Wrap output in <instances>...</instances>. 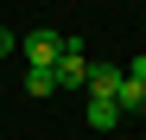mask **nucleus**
<instances>
[{
    "mask_svg": "<svg viewBox=\"0 0 146 140\" xmlns=\"http://www.w3.org/2000/svg\"><path fill=\"white\" fill-rule=\"evenodd\" d=\"M19 45H26V70H51L64 57V32L57 26H38V32H26Z\"/></svg>",
    "mask_w": 146,
    "mask_h": 140,
    "instance_id": "obj_1",
    "label": "nucleus"
},
{
    "mask_svg": "<svg viewBox=\"0 0 146 140\" xmlns=\"http://www.w3.org/2000/svg\"><path fill=\"white\" fill-rule=\"evenodd\" d=\"M121 83H127V70H121V64H89V83H83V89L114 102V96H121Z\"/></svg>",
    "mask_w": 146,
    "mask_h": 140,
    "instance_id": "obj_3",
    "label": "nucleus"
},
{
    "mask_svg": "<svg viewBox=\"0 0 146 140\" xmlns=\"http://www.w3.org/2000/svg\"><path fill=\"white\" fill-rule=\"evenodd\" d=\"M51 89H57L51 70H26V96H51Z\"/></svg>",
    "mask_w": 146,
    "mask_h": 140,
    "instance_id": "obj_5",
    "label": "nucleus"
},
{
    "mask_svg": "<svg viewBox=\"0 0 146 140\" xmlns=\"http://www.w3.org/2000/svg\"><path fill=\"white\" fill-rule=\"evenodd\" d=\"M127 83H140V89H146V57H133V64H127Z\"/></svg>",
    "mask_w": 146,
    "mask_h": 140,
    "instance_id": "obj_6",
    "label": "nucleus"
},
{
    "mask_svg": "<svg viewBox=\"0 0 146 140\" xmlns=\"http://www.w3.org/2000/svg\"><path fill=\"white\" fill-rule=\"evenodd\" d=\"M51 77H57V89H83V83H89V57H83L76 38H64V57L51 64Z\"/></svg>",
    "mask_w": 146,
    "mask_h": 140,
    "instance_id": "obj_2",
    "label": "nucleus"
},
{
    "mask_svg": "<svg viewBox=\"0 0 146 140\" xmlns=\"http://www.w3.org/2000/svg\"><path fill=\"white\" fill-rule=\"evenodd\" d=\"M121 121V102H108V96H89V127H114Z\"/></svg>",
    "mask_w": 146,
    "mask_h": 140,
    "instance_id": "obj_4",
    "label": "nucleus"
},
{
    "mask_svg": "<svg viewBox=\"0 0 146 140\" xmlns=\"http://www.w3.org/2000/svg\"><path fill=\"white\" fill-rule=\"evenodd\" d=\"M7 51H13V32H7V26H0V57H7Z\"/></svg>",
    "mask_w": 146,
    "mask_h": 140,
    "instance_id": "obj_7",
    "label": "nucleus"
}]
</instances>
